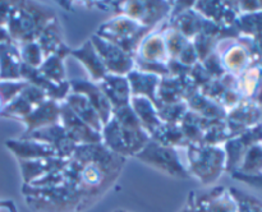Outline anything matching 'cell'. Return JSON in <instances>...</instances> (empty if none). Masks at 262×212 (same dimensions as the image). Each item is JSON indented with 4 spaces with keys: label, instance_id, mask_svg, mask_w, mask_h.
Returning a JSON list of instances; mask_svg holds the SVG:
<instances>
[{
    "label": "cell",
    "instance_id": "cell-1",
    "mask_svg": "<svg viewBox=\"0 0 262 212\" xmlns=\"http://www.w3.org/2000/svg\"><path fill=\"white\" fill-rule=\"evenodd\" d=\"M101 139L105 147L115 155L136 156L150 142L151 137L128 105L113 111L110 120L102 128Z\"/></svg>",
    "mask_w": 262,
    "mask_h": 212
},
{
    "label": "cell",
    "instance_id": "cell-2",
    "mask_svg": "<svg viewBox=\"0 0 262 212\" xmlns=\"http://www.w3.org/2000/svg\"><path fill=\"white\" fill-rule=\"evenodd\" d=\"M187 151L189 175L196 176L205 184L215 181L224 171L227 165L224 148L210 145H189Z\"/></svg>",
    "mask_w": 262,
    "mask_h": 212
},
{
    "label": "cell",
    "instance_id": "cell-3",
    "mask_svg": "<svg viewBox=\"0 0 262 212\" xmlns=\"http://www.w3.org/2000/svg\"><path fill=\"white\" fill-rule=\"evenodd\" d=\"M150 31L151 28L145 27L125 15H118L101 26L97 36L114 43L130 55L133 51H137L140 42Z\"/></svg>",
    "mask_w": 262,
    "mask_h": 212
},
{
    "label": "cell",
    "instance_id": "cell-4",
    "mask_svg": "<svg viewBox=\"0 0 262 212\" xmlns=\"http://www.w3.org/2000/svg\"><path fill=\"white\" fill-rule=\"evenodd\" d=\"M136 156L143 162L150 163L170 175L182 176V178L189 176L188 170L182 162L179 151L176 147H169L155 140H150Z\"/></svg>",
    "mask_w": 262,
    "mask_h": 212
},
{
    "label": "cell",
    "instance_id": "cell-5",
    "mask_svg": "<svg viewBox=\"0 0 262 212\" xmlns=\"http://www.w3.org/2000/svg\"><path fill=\"white\" fill-rule=\"evenodd\" d=\"M90 41L96 49L107 73L127 76L132 69H135V61H133L132 56L128 55L117 45L109 42L100 36H94Z\"/></svg>",
    "mask_w": 262,
    "mask_h": 212
},
{
    "label": "cell",
    "instance_id": "cell-6",
    "mask_svg": "<svg viewBox=\"0 0 262 212\" xmlns=\"http://www.w3.org/2000/svg\"><path fill=\"white\" fill-rule=\"evenodd\" d=\"M60 122L67 135L76 145H95L101 142V133L94 130L79 117H77L67 104L61 105L60 107Z\"/></svg>",
    "mask_w": 262,
    "mask_h": 212
},
{
    "label": "cell",
    "instance_id": "cell-7",
    "mask_svg": "<svg viewBox=\"0 0 262 212\" xmlns=\"http://www.w3.org/2000/svg\"><path fill=\"white\" fill-rule=\"evenodd\" d=\"M69 87H72V91L76 92V93H81L87 97L90 104L94 106L97 114L100 115V119H101L102 124L105 125L109 122L114 109H113L112 104L107 100V97L104 95V92L101 91L99 84L83 81V79H78V81H72L69 83Z\"/></svg>",
    "mask_w": 262,
    "mask_h": 212
},
{
    "label": "cell",
    "instance_id": "cell-8",
    "mask_svg": "<svg viewBox=\"0 0 262 212\" xmlns=\"http://www.w3.org/2000/svg\"><path fill=\"white\" fill-rule=\"evenodd\" d=\"M99 87L107 97L114 110L122 109L129 105L132 95H130L129 82L125 76L107 73L99 82Z\"/></svg>",
    "mask_w": 262,
    "mask_h": 212
},
{
    "label": "cell",
    "instance_id": "cell-9",
    "mask_svg": "<svg viewBox=\"0 0 262 212\" xmlns=\"http://www.w3.org/2000/svg\"><path fill=\"white\" fill-rule=\"evenodd\" d=\"M227 116V124L230 132L243 133L257 124L262 116V110L256 102L242 100L234 109L230 110Z\"/></svg>",
    "mask_w": 262,
    "mask_h": 212
},
{
    "label": "cell",
    "instance_id": "cell-10",
    "mask_svg": "<svg viewBox=\"0 0 262 212\" xmlns=\"http://www.w3.org/2000/svg\"><path fill=\"white\" fill-rule=\"evenodd\" d=\"M60 107L61 105L58 104L54 100H45L41 102L28 116L23 119L27 127V132L23 137L31 134L35 130L41 129V128L49 127L60 123Z\"/></svg>",
    "mask_w": 262,
    "mask_h": 212
},
{
    "label": "cell",
    "instance_id": "cell-11",
    "mask_svg": "<svg viewBox=\"0 0 262 212\" xmlns=\"http://www.w3.org/2000/svg\"><path fill=\"white\" fill-rule=\"evenodd\" d=\"M22 65L17 43L12 40L0 42V81H20Z\"/></svg>",
    "mask_w": 262,
    "mask_h": 212
},
{
    "label": "cell",
    "instance_id": "cell-12",
    "mask_svg": "<svg viewBox=\"0 0 262 212\" xmlns=\"http://www.w3.org/2000/svg\"><path fill=\"white\" fill-rule=\"evenodd\" d=\"M217 56L224 70H228L232 76L242 74L246 69L250 68V64L252 61L251 49L247 45L239 42H232Z\"/></svg>",
    "mask_w": 262,
    "mask_h": 212
},
{
    "label": "cell",
    "instance_id": "cell-13",
    "mask_svg": "<svg viewBox=\"0 0 262 212\" xmlns=\"http://www.w3.org/2000/svg\"><path fill=\"white\" fill-rule=\"evenodd\" d=\"M125 77L129 82L132 96L146 97L158 107V97L156 96H158V88L161 77H159L158 74L145 73V72L137 70V69H132Z\"/></svg>",
    "mask_w": 262,
    "mask_h": 212
},
{
    "label": "cell",
    "instance_id": "cell-14",
    "mask_svg": "<svg viewBox=\"0 0 262 212\" xmlns=\"http://www.w3.org/2000/svg\"><path fill=\"white\" fill-rule=\"evenodd\" d=\"M199 212H238L234 197L224 188L214 189L200 198L193 199Z\"/></svg>",
    "mask_w": 262,
    "mask_h": 212
},
{
    "label": "cell",
    "instance_id": "cell-15",
    "mask_svg": "<svg viewBox=\"0 0 262 212\" xmlns=\"http://www.w3.org/2000/svg\"><path fill=\"white\" fill-rule=\"evenodd\" d=\"M66 104L77 117H79L82 122L86 123L94 130L101 133L104 124H102L101 119H100V115L97 114L94 106L90 104L86 96L72 92V93H68V96L66 97Z\"/></svg>",
    "mask_w": 262,
    "mask_h": 212
},
{
    "label": "cell",
    "instance_id": "cell-16",
    "mask_svg": "<svg viewBox=\"0 0 262 212\" xmlns=\"http://www.w3.org/2000/svg\"><path fill=\"white\" fill-rule=\"evenodd\" d=\"M129 106L132 107V110L135 111V114L137 115L138 120L142 124V127L145 128L146 132L150 134H152L156 129L161 125V120L159 117L158 109L154 105L152 101H150L148 99L142 96H132L129 101Z\"/></svg>",
    "mask_w": 262,
    "mask_h": 212
},
{
    "label": "cell",
    "instance_id": "cell-17",
    "mask_svg": "<svg viewBox=\"0 0 262 212\" xmlns=\"http://www.w3.org/2000/svg\"><path fill=\"white\" fill-rule=\"evenodd\" d=\"M71 54L83 64L84 68L89 70L92 81L100 82L107 74L106 68L91 41H87L82 48L71 51Z\"/></svg>",
    "mask_w": 262,
    "mask_h": 212
},
{
    "label": "cell",
    "instance_id": "cell-18",
    "mask_svg": "<svg viewBox=\"0 0 262 212\" xmlns=\"http://www.w3.org/2000/svg\"><path fill=\"white\" fill-rule=\"evenodd\" d=\"M241 171L251 175H262V146L260 143L248 148L241 163Z\"/></svg>",
    "mask_w": 262,
    "mask_h": 212
},
{
    "label": "cell",
    "instance_id": "cell-19",
    "mask_svg": "<svg viewBox=\"0 0 262 212\" xmlns=\"http://www.w3.org/2000/svg\"><path fill=\"white\" fill-rule=\"evenodd\" d=\"M18 49H19V54L23 64L30 66V68L38 69V66H41V64L45 60V55H43L40 45L36 41L20 43Z\"/></svg>",
    "mask_w": 262,
    "mask_h": 212
},
{
    "label": "cell",
    "instance_id": "cell-20",
    "mask_svg": "<svg viewBox=\"0 0 262 212\" xmlns=\"http://www.w3.org/2000/svg\"><path fill=\"white\" fill-rule=\"evenodd\" d=\"M28 86V82L23 81H0V114L8 104L13 101L23 88Z\"/></svg>",
    "mask_w": 262,
    "mask_h": 212
},
{
    "label": "cell",
    "instance_id": "cell-21",
    "mask_svg": "<svg viewBox=\"0 0 262 212\" xmlns=\"http://www.w3.org/2000/svg\"><path fill=\"white\" fill-rule=\"evenodd\" d=\"M114 212H127V211H124V209H117V211H114Z\"/></svg>",
    "mask_w": 262,
    "mask_h": 212
}]
</instances>
